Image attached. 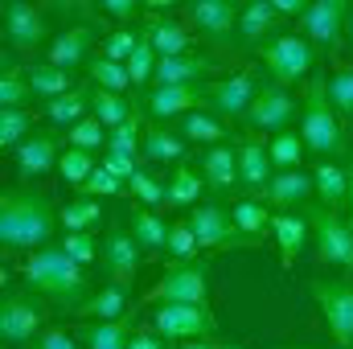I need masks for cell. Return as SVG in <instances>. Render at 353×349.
<instances>
[{
    "instance_id": "cell-31",
    "label": "cell",
    "mask_w": 353,
    "mask_h": 349,
    "mask_svg": "<svg viewBox=\"0 0 353 349\" xmlns=\"http://www.w3.org/2000/svg\"><path fill=\"white\" fill-rule=\"evenodd\" d=\"M312 185H316L325 210H337V214L345 210V197H350V173H345L341 165H316Z\"/></svg>"
},
{
    "instance_id": "cell-60",
    "label": "cell",
    "mask_w": 353,
    "mask_h": 349,
    "mask_svg": "<svg viewBox=\"0 0 353 349\" xmlns=\"http://www.w3.org/2000/svg\"><path fill=\"white\" fill-rule=\"evenodd\" d=\"M345 33H350V41H353V8H350V17H345Z\"/></svg>"
},
{
    "instance_id": "cell-25",
    "label": "cell",
    "mask_w": 353,
    "mask_h": 349,
    "mask_svg": "<svg viewBox=\"0 0 353 349\" xmlns=\"http://www.w3.org/2000/svg\"><path fill=\"white\" fill-rule=\"evenodd\" d=\"M176 136H181L185 144H210V148H218V144H226L230 128H226L218 115H210V111H189V115H181Z\"/></svg>"
},
{
    "instance_id": "cell-26",
    "label": "cell",
    "mask_w": 353,
    "mask_h": 349,
    "mask_svg": "<svg viewBox=\"0 0 353 349\" xmlns=\"http://www.w3.org/2000/svg\"><path fill=\"white\" fill-rule=\"evenodd\" d=\"M144 37L152 41L157 58H181V54H189V37H193V33H189L181 21L157 17V21H148V25H144Z\"/></svg>"
},
{
    "instance_id": "cell-45",
    "label": "cell",
    "mask_w": 353,
    "mask_h": 349,
    "mask_svg": "<svg viewBox=\"0 0 353 349\" xmlns=\"http://www.w3.org/2000/svg\"><path fill=\"white\" fill-rule=\"evenodd\" d=\"M140 41H144V37H140L136 29H128V25H123V29H111V33L103 37V58H111V62L128 66V58L140 50Z\"/></svg>"
},
{
    "instance_id": "cell-37",
    "label": "cell",
    "mask_w": 353,
    "mask_h": 349,
    "mask_svg": "<svg viewBox=\"0 0 353 349\" xmlns=\"http://www.w3.org/2000/svg\"><path fill=\"white\" fill-rule=\"evenodd\" d=\"M29 90H33V99H46V103H54V99H62V94H70L74 90V79H70V70H58V66H33L29 70Z\"/></svg>"
},
{
    "instance_id": "cell-10",
    "label": "cell",
    "mask_w": 353,
    "mask_h": 349,
    "mask_svg": "<svg viewBox=\"0 0 353 349\" xmlns=\"http://www.w3.org/2000/svg\"><path fill=\"white\" fill-rule=\"evenodd\" d=\"M308 292L316 296L333 337L341 346H353V283L350 279H312Z\"/></svg>"
},
{
    "instance_id": "cell-15",
    "label": "cell",
    "mask_w": 353,
    "mask_h": 349,
    "mask_svg": "<svg viewBox=\"0 0 353 349\" xmlns=\"http://www.w3.org/2000/svg\"><path fill=\"white\" fill-rule=\"evenodd\" d=\"M239 12H243V8L230 4V0H197V4L185 8L189 25H197L201 37H210L214 46H226V41L239 33Z\"/></svg>"
},
{
    "instance_id": "cell-13",
    "label": "cell",
    "mask_w": 353,
    "mask_h": 349,
    "mask_svg": "<svg viewBox=\"0 0 353 349\" xmlns=\"http://www.w3.org/2000/svg\"><path fill=\"white\" fill-rule=\"evenodd\" d=\"M345 17H350V4L345 0H312L304 8V33L312 46H325V50H337L341 46V33H345Z\"/></svg>"
},
{
    "instance_id": "cell-50",
    "label": "cell",
    "mask_w": 353,
    "mask_h": 349,
    "mask_svg": "<svg viewBox=\"0 0 353 349\" xmlns=\"http://www.w3.org/2000/svg\"><path fill=\"white\" fill-rule=\"evenodd\" d=\"M329 103H333V111H337V115L353 119V66L337 70V74L329 79Z\"/></svg>"
},
{
    "instance_id": "cell-38",
    "label": "cell",
    "mask_w": 353,
    "mask_h": 349,
    "mask_svg": "<svg viewBox=\"0 0 353 349\" xmlns=\"http://www.w3.org/2000/svg\"><path fill=\"white\" fill-rule=\"evenodd\" d=\"M58 222L66 226V235H90L99 222H103V206L94 197H79V201H66L58 210Z\"/></svg>"
},
{
    "instance_id": "cell-21",
    "label": "cell",
    "mask_w": 353,
    "mask_h": 349,
    "mask_svg": "<svg viewBox=\"0 0 353 349\" xmlns=\"http://www.w3.org/2000/svg\"><path fill=\"white\" fill-rule=\"evenodd\" d=\"M201 177H205V185H210L218 197H239V193H243V181H239V148H230V144L205 148V157H201Z\"/></svg>"
},
{
    "instance_id": "cell-27",
    "label": "cell",
    "mask_w": 353,
    "mask_h": 349,
    "mask_svg": "<svg viewBox=\"0 0 353 349\" xmlns=\"http://www.w3.org/2000/svg\"><path fill=\"white\" fill-rule=\"evenodd\" d=\"M271 235H275V243H279V259L292 267L296 255L304 251V239H308L312 230H308V218H304V214H275V218H271Z\"/></svg>"
},
{
    "instance_id": "cell-24",
    "label": "cell",
    "mask_w": 353,
    "mask_h": 349,
    "mask_svg": "<svg viewBox=\"0 0 353 349\" xmlns=\"http://www.w3.org/2000/svg\"><path fill=\"white\" fill-rule=\"evenodd\" d=\"M214 66L197 54H181V58H161L157 62V74H152V87H193L210 74Z\"/></svg>"
},
{
    "instance_id": "cell-11",
    "label": "cell",
    "mask_w": 353,
    "mask_h": 349,
    "mask_svg": "<svg viewBox=\"0 0 353 349\" xmlns=\"http://www.w3.org/2000/svg\"><path fill=\"white\" fill-rule=\"evenodd\" d=\"M259 87H263V83H259V74H255V70H239V74L218 79V83H210V87H205V107H210L214 115L243 119V115H247V107L255 103Z\"/></svg>"
},
{
    "instance_id": "cell-53",
    "label": "cell",
    "mask_w": 353,
    "mask_h": 349,
    "mask_svg": "<svg viewBox=\"0 0 353 349\" xmlns=\"http://www.w3.org/2000/svg\"><path fill=\"white\" fill-rule=\"evenodd\" d=\"M99 165H103L107 173H115L119 181H132V177L140 173V161H136V157H119V152H107Z\"/></svg>"
},
{
    "instance_id": "cell-14",
    "label": "cell",
    "mask_w": 353,
    "mask_h": 349,
    "mask_svg": "<svg viewBox=\"0 0 353 349\" xmlns=\"http://www.w3.org/2000/svg\"><path fill=\"white\" fill-rule=\"evenodd\" d=\"M99 259H103V271L111 275V283L132 288V283H136V271H140V243L132 239V230L115 226V230H107Z\"/></svg>"
},
{
    "instance_id": "cell-8",
    "label": "cell",
    "mask_w": 353,
    "mask_h": 349,
    "mask_svg": "<svg viewBox=\"0 0 353 349\" xmlns=\"http://www.w3.org/2000/svg\"><path fill=\"white\" fill-rule=\"evenodd\" d=\"M189 226L205 251H230V247H251V239L234 226V214L226 201H201L189 210Z\"/></svg>"
},
{
    "instance_id": "cell-43",
    "label": "cell",
    "mask_w": 353,
    "mask_h": 349,
    "mask_svg": "<svg viewBox=\"0 0 353 349\" xmlns=\"http://www.w3.org/2000/svg\"><path fill=\"white\" fill-rule=\"evenodd\" d=\"M128 189H132V197H136L144 210H161V206H169V185H161L144 165H140V173L128 181Z\"/></svg>"
},
{
    "instance_id": "cell-35",
    "label": "cell",
    "mask_w": 353,
    "mask_h": 349,
    "mask_svg": "<svg viewBox=\"0 0 353 349\" xmlns=\"http://www.w3.org/2000/svg\"><path fill=\"white\" fill-rule=\"evenodd\" d=\"M90 94H94L90 87H74L70 94L46 103V119L58 123V128H74V123H83V119H87V107H90Z\"/></svg>"
},
{
    "instance_id": "cell-22",
    "label": "cell",
    "mask_w": 353,
    "mask_h": 349,
    "mask_svg": "<svg viewBox=\"0 0 353 349\" xmlns=\"http://www.w3.org/2000/svg\"><path fill=\"white\" fill-rule=\"evenodd\" d=\"M279 21H283V17L275 12L271 0H251V4H243V12H239V41L251 46V50H259V46H267L271 37L283 33Z\"/></svg>"
},
{
    "instance_id": "cell-16",
    "label": "cell",
    "mask_w": 353,
    "mask_h": 349,
    "mask_svg": "<svg viewBox=\"0 0 353 349\" xmlns=\"http://www.w3.org/2000/svg\"><path fill=\"white\" fill-rule=\"evenodd\" d=\"M46 33H50L46 29V12L37 4H21V0L4 4V41L12 50L29 54V50H37L46 41Z\"/></svg>"
},
{
    "instance_id": "cell-34",
    "label": "cell",
    "mask_w": 353,
    "mask_h": 349,
    "mask_svg": "<svg viewBox=\"0 0 353 349\" xmlns=\"http://www.w3.org/2000/svg\"><path fill=\"white\" fill-rule=\"evenodd\" d=\"M90 111H94V119H99L107 132L123 128V123L136 115L132 99H123V94H111V90H103V87H94V94H90Z\"/></svg>"
},
{
    "instance_id": "cell-59",
    "label": "cell",
    "mask_w": 353,
    "mask_h": 349,
    "mask_svg": "<svg viewBox=\"0 0 353 349\" xmlns=\"http://www.w3.org/2000/svg\"><path fill=\"white\" fill-rule=\"evenodd\" d=\"M176 349H222V346H214V341H181Z\"/></svg>"
},
{
    "instance_id": "cell-49",
    "label": "cell",
    "mask_w": 353,
    "mask_h": 349,
    "mask_svg": "<svg viewBox=\"0 0 353 349\" xmlns=\"http://www.w3.org/2000/svg\"><path fill=\"white\" fill-rule=\"evenodd\" d=\"M157 50H152V41L144 37L140 41V50L128 58V74H132V87H144V83H152V74H157Z\"/></svg>"
},
{
    "instance_id": "cell-19",
    "label": "cell",
    "mask_w": 353,
    "mask_h": 349,
    "mask_svg": "<svg viewBox=\"0 0 353 349\" xmlns=\"http://www.w3.org/2000/svg\"><path fill=\"white\" fill-rule=\"evenodd\" d=\"M62 136H54V132H33L21 148H17V177L21 181H33V177L50 173L58 161H62Z\"/></svg>"
},
{
    "instance_id": "cell-42",
    "label": "cell",
    "mask_w": 353,
    "mask_h": 349,
    "mask_svg": "<svg viewBox=\"0 0 353 349\" xmlns=\"http://www.w3.org/2000/svg\"><path fill=\"white\" fill-rule=\"evenodd\" d=\"M90 83L111 90V94H128L132 90V74H128V66H119L111 58H94L90 62Z\"/></svg>"
},
{
    "instance_id": "cell-46",
    "label": "cell",
    "mask_w": 353,
    "mask_h": 349,
    "mask_svg": "<svg viewBox=\"0 0 353 349\" xmlns=\"http://www.w3.org/2000/svg\"><path fill=\"white\" fill-rule=\"evenodd\" d=\"M29 94H33V90H29V74H25L21 66L4 62V74H0V103H4V107H25Z\"/></svg>"
},
{
    "instance_id": "cell-40",
    "label": "cell",
    "mask_w": 353,
    "mask_h": 349,
    "mask_svg": "<svg viewBox=\"0 0 353 349\" xmlns=\"http://www.w3.org/2000/svg\"><path fill=\"white\" fill-rule=\"evenodd\" d=\"M267 152H271V165L279 173H292L304 161V140H300V132H279V136H271Z\"/></svg>"
},
{
    "instance_id": "cell-4",
    "label": "cell",
    "mask_w": 353,
    "mask_h": 349,
    "mask_svg": "<svg viewBox=\"0 0 353 349\" xmlns=\"http://www.w3.org/2000/svg\"><path fill=\"white\" fill-rule=\"evenodd\" d=\"M304 218H308V230L316 239V259L333 263L353 283V230H350V222H345V214L312 206V210H304Z\"/></svg>"
},
{
    "instance_id": "cell-5",
    "label": "cell",
    "mask_w": 353,
    "mask_h": 349,
    "mask_svg": "<svg viewBox=\"0 0 353 349\" xmlns=\"http://www.w3.org/2000/svg\"><path fill=\"white\" fill-rule=\"evenodd\" d=\"M259 62L267 66V74L279 83V87H292L300 79H312V66H316V50L308 37L300 33H279L271 37L267 46H259Z\"/></svg>"
},
{
    "instance_id": "cell-56",
    "label": "cell",
    "mask_w": 353,
    "mask_h": 349,
    "mask_svg": "<svg viewBox=\"0 0 353 349\" xmlns=\"http://www.w3.org/2000/svg\"><path fill=\"white\" fill-rule=\"evenodd\" d=\"M128 349H165V337L152 333V329H136L132 341H128Z\"/></svg>"
},
{
    "instance_id": "cell-61",
    "label": "cell",
    "mask_w": 353,
    "mask_h": 349,
    "mask_svg": "<svg viewBox=\"0 0 353 349\" xmlns=\"http://www.w3.org/2000/svg\"><path fill=\"white\" fill-rule=\"evenodd\" d=\"M222 349H243V346H222Z\"/></svg>"
},
{
    "instance_id": "cell-47",
    "label": "cell",
    "mask_w": 353,
    "mask_h": 349,
    "mask_svg": "<svg viewBox=\"0 0 353 349\" xmlns=\"http://www.w3.org/2000/svg\"><path fill=\"white\" fill-rule=\"evenodd\" d=\"M107 136H111V132H107V128H103V123L90 115V119L74 123V128L66 132V144H70V148H83V152H90V157H94V152L107 144Z\"/></svg>"
},
{
    "instance_id": "cell-55",
    "label": "cell",
    "mask_w": 353,
    "mask_h": 349,
    "mask_svg": "<svg viewBox=\"0 0 353 349\" xmlns=\"http://www.w3.org/2000/svg\"><path fill=\"white\" fill-rule=\"evenodd\" d=\"M103 12L107 17H119V21H132L140 12V4L136 0H103Z\"/></svg>"
},
{
    "instance_id": "cell-18",
    "label": "cell",
    "mask_w": 353,
    "mask_h": 349,
    "mask_svg": "<svg viewBox=\"0 0 353 349\" xmlns=\"http://www.w3.org/2000/svg\"><path fill=\"white\" fill-rule=\"evenodd\" d=\"M271 177H275V165H271L267 144L259 136H247L239 144V181H243V193L259 201L267 193V185H271Z\"/></svg>"
},
{
    "instance_id": "cell-36",
    "label": "cell",
    "mask_w": 353,
    "mask_h": 349,
    "mask_svg": "<svg viewBox=\"0 0 353 349\" xmlns=\"http://www.w3.org/2000/svg\"><path fill=\"white\" fill-rule=\"evenodd\" d=\"M201 193H205V177L193 173L189 165H176L173 181H169V206L173 210H193V206H201Z\"/></svg>"
},
{
    "instance_id": "cell-3",
    "label": "cell",
    "mask_w": 353,
    "mask_h": 349,
    "mask_svg": "<svg viewBox=\"0 0 353 349\" xmlns=\"http://www.w3.org/2000/svg\"><path fill=\"white\" fill-rule=\"evenodd\" d=\"M300 140L304 148H312L316 157H341L345 152V132H341V115L329 103V79L312 74L308 79V99L300 107Z\"/></svg>"
},
{
    "instance_id": "cell-58",
    "label": "cell",
    "mask_w": 353,
    "mask_h": 349,
    "mask_svg": "<svg viewBox=\"0 0 353 349\" xmlns=\"http://www.w3.org/2000/svg\"><path fill=\"white\" fill-rule=\"evenodd\" d=\"M345 222H350V230H353V173H350V197H345Z\"/></svg>"
},
{
    "instance_id": "cell-2",
    "label": "cell",
    "mask_w": 353,
    "mask_h": 349,
    "mask_svg": "<svg viewBox=\"0 0 353 349\" xmlns=\"http://www.w3.org/2000/svg\"><path fill=\"white\" fill-rule=\"evenodd\" d=\"M54 210L37 189H4L0 193V243L8 251H46L54 239Z\"/></svg>"
},
{
    "instance_id": "cell-29",
    "label": "cell",
    "mask_w": 353,
    "mask_h": 349,
    "mask_svg": "<svg viewBox=\"0 0 353 349\" xmlns=\"http://www.w3.org/2000/svg\"><path fill=\"white\" fill-rule=\"evenodd\" d=\"M128 222H132V239L140 243V251H148V255H161L165 247H169V226L152 214V210H144V206H136L132 214H128Z\"/></svg>"
},
{
    "instance_id": "cell-33",
    "label": "cell",
    "mask_w": 353,
    "mask_h": 349,
    "mask_svg": "<svg viewBox=\"0 0 353 349\" xmlns=\"http://www.w3.org/2000/svg\"><path fill=\"white\" fill-rule=\"evenodd\" d=\"M123 304H128V288L107 283L103 292H90V296L79 304V308H74V312H79V317H87V321H119Z\"/></svg>"
},
{
    "instance_id": "cell-48",
    "label": "cell",
    "mask_w": 353,
    "mask_h": 349,
    "mask_svg": "<svg viewBox=\"0 0 353 349\" xmlns=\"http://www.w3.org/2000/svg\"><path fill=\"white\" fill-rule=\"evenodd\" d=\"M94 169H99V161H94L90 152H83V148H66L62 161H58V173L66 177L70 185H79V189L87 185V177L94 173Z\"/></svg>"
},
{
    "instance_id": "cell-23",
    "label": "cell",
    "mask_w": 353,
    "mask_h": 349,
    "mask_svg": "<svg viewBox=\"0 0 353 349\" xmlns=\"http://www.w3.org/2000/svg\"><path fill=\"white\" fill-rule=\"evenodd\" d=\"M90 46H94V29L87 25H70L66 33H58L50 41V66L58 70H70V66H83L90 58Z\"/></svg>"
},
{
    "instance_id": "cell-28",
    "label": "cell",
    "mask_w": 353,
    "mask_h": 349,
    "mask_svg": "<svg viewBox=\"0 0 353 349\" xmlns=\"http://www.w3.org/2000/svg\"><path fill=\"white\" fill-rule=\"evenodd\" d=\"M185 148H189V144L176 136V128H157V123H148V128H144V144H140V161H152V165L181 161Z\"/></svg>"
},
{
    "instance_id": "cell-57",
    "label": "cell",
    "mask_w": 353,
    "mask_h": 349,
    "mask_svg": "<svg viewBox=\"0 0 353 349\" xmlns=\"http://www.w3.org/2000/svg\"><path fill=\"white\" fill-rule=\"evenodd\" d=\"M304 8H308L304 0H275V12L279 17H304Z\"/></svg>"
},
{
    "instance_id": "cell-9",
    "label": "cell",
    "mask_w": 353,
    "mask_h": 349,
    "mask_svg": "<svg viewBox=\"0 0 353 349\" xmlns=\"http://www.w3.org/2000/svg\"><path fill=\"white\" fill-rule=\"evenodd\" d=\"M300 115V103L292 99V90L279 87V83H263L259 94H255V103L247 107V128L251 132H288V123Z\"/></svg>"
},
{
    "instance_id": "cell-62",
    "label": "cell",
    "mask_w": 353,
    "mask_h": 349,
    "mask_svg": "<svg viewBox=\"0 0 353 349\" xmlns=\"http://www.w3.org/2000/svg\"><path fill=\"white\" fill-rule=\"evenodd\" d=\"M275 349H288V346H275Z\"/></svg>"
},
{
    "instance_id": "cell-12",
    "label": "cell",
    "mask_w": 353,
    "mask_h": 349,
    "mask_svg": "<svg viewBox=\"0 0 353 349\" xmlns=\"http://www.w3.org/2000/svg\"><path fill=\"white\" fill-rule=\"evenodd\" d=\"M148 304H205V263H181L169 267L161 283L144 296Z\"/></svg>"
},
{
    "instance_id": "cell-54",
    "label": "cell",
    "mask_w": 353,
    "mask_h": 349,
    "mask_svg": "<svg viewBox=\"0 0 353 349\" xmlns=\"http://www.w3.org/2000/svg\"><path fill=\"white\" fill-rule=\"evenodd\" d=\"M33 349H83L66 329H41L37 333V341H33Z\"/></svg>"
},
{
    "instance_id": "cell-20",
    "label": "cell",
    "mask_w": 353,
    "mask_h": 349,
    "mask_svg": "<svg viewBox=\"0 0 353 349\" xmlns=\"http://www.w3.org/2000/svg\"><path fill=\"white\" fill-rule=\"evenodd\" d=\"M312 173H304V169H292V173H275L271 177V185H267V193L259 197L267 210H279V214H296L300 206H308V197H312Z\"/></svg>"
},
{
    "instance_id": "cell-39",
    "label": "cell",
    "mask_w": 353,
    "mask_h": 349,
    "mask_svg": "<svg viewBox=\"0 0 353 349\" xmlns=\"http://www.w3.org/2000/svg\"><path fill=\"white\" fill-rule=\"evenodd\" d=\"M29 132H33V111L29 107H4L0 111V144L4 148L17 152L29 140Z\"/></svg>"
},
{
    "instance_id": "cell-17",
    "label": "cell",
    "mask_w": 353,
    "mask_h": 349,
    "mask_svg": "<svg viewBox=\"0 0 353 349\" xmlns=\"http://www.w3.org/2000/svg\"><path fill=\"white\" fill-rule=\"evenodd\" d=\"M205 107V87L193 83V87H152L144 94V111L152 115V123L161 119H181L189 111Z\"/></svg>"
},
{
    "instance_id": "cell-6",
    "label": "cell",
    "mask_w": 353,
    "mask_h": 349,
    "mask_svg": "<svg viewBox=\"0 0 353 349\" xmlns=\"http://www.w3.org/2000/svg\"><path fill=\"white\" fill-rule=\"evenodd\" d=\"M152 329L165 341H214L218 321L205 304H157L152 308Z\"/></svg>"
},
{
    "instance_id": "cell-51",
    "label": "cell",
    "mask_w": 353,
    "mask_h": 349,
    "mask_svg": "<svg viewBox=\"0 0 353 349\" xmlns=\"http://www.w3.org/2000/svg\"><path fill=\"white\" fill-rule=\"evenodd\" d=\"M58 247L79 263V267H90V263L103 255V247L94 243V235H62V239H58Z\"/></svg>"
},
{
    "instance_id": "cell-52",
    "label": "cell",
    "mask_w": 353,
    "mask_h": 349,
    "mask_svg": "<svg viewBox=\"0 0 353 349\" xmlns=\"http://www.w3.org/2000/svg\"><path fill=\"white\" fill-rule=\"evenodd\" d=\"M119 189H123V181H119L115 173H107V169L99 165V169L87 177V185L79 189V197H115Z\"/></svg>"
},
{
    "instance_id": "cell-44",
    "label": "cell",
    "mask_w": 353,
    "mask_h": 349,
    "mask_svg": "<svg viewBox=\"0 0 353 349\" xmlns=\"http://www.w3.org/2000/svg\"><path fill=\"white\" fill-rule=\"evenodd\" d=\"M140 144H144V128H140V111L123 123V128H115L111 136H107V152H119V157H136L140 161Z\"/></svg>"
},
{
    "instance_id": "cell-30",
    "label": "cell",
    "mask_w": 353,
    "mask_h": 349,
    "mask_svg": "<svg viewBox=\"0 0 353 349\" xmlns=\"http://www.w3.org/2000/svg\"><path fill=\"white\" fill-rule=\"evenodd\" d=\"M230 214H234V226H239L255 247L271 235V218H275V214L267 210L263 201H255V197H239V201L230 206Z\"/></svg>"
},
{
    "instance_id": "cell-1",
    "label": "cell",
    "mask_w": 353,
    "mask_h": 349,
    "mask_svg": "<svg viewBox=\"0 0 353 349\" xmlns=\"http://www.w3.org/2000/svg\"><path fill=\"white\" fill-rule=\"evenodd\" d=\"M21 288L41 296L50 308H79L90 296L87 267H79L62 247L33 251L29 259L21 263Z\"/></svg>"
},
{
    "instance_id": "cell-7",
    "label": "cell",
    "mask_w": 353,
    "mask_h": 349,
    "mask_svg": "<svg viewBox=\"0 0 353 349\" xmlns=\"http://www.w3.org/2000/svg\"><path fill=\"white\" fill-rule=\"evenodd\" d=\"M50 304L33 292H4L0 300V337L4 346H25V341H37L41 333V321H46Z\"/></svg>"
},
{
    "instance_id": "cell-41",
    "label": "cell",
    "mask_w": 353,
    "mask_h": 349,
    "mask_svg": "<svg viewBox=\"0 0 353 349\" xmlns=\"http://www.w3.org/2000/svg\"><path fill=\"white\" fill-rule=\"evenodd\" d=\"M197 251H201V243H197V235H193V226L189 222H173L169 226V247H165V255H169V267H181V263H197Z\"/></svg>"
},
{
    "instance_id": "cell-32",
    "label": "cell",
    "mask_w": 353,
    "mask_h": 349,
    "mask_svg": "<svg viewBox=\"0 0 353 349\" xmlns=\"http://www.w3.org/2000/svg\"><path fill=\"white\" fill-rule=\"evenodd\" d=\"M79 337H83V346L87 349H128V341H132V317H123V321H94V325H83Z\"/></svg>"
}]
</instances>
